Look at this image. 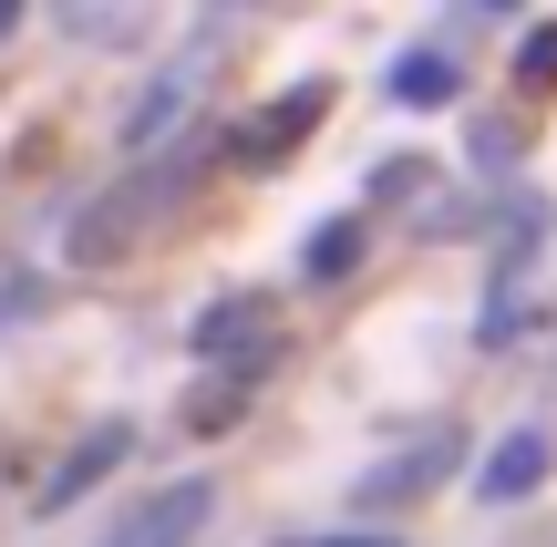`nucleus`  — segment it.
I'll list each match as a JSON object with an SVG mask.
<instances>
[{
  "label": "nucleus",
  "mask_w": 557,
  "mask_h": 547,
  "mask_svg": "<svg viewBox=\"0 0 557 547\" xmlns=\"http://www.w3.org/2000/svg\"><path fill=\"white\" fill-rule=\"evenodd\" d=\"M207 517H218V486H207V475H176V486H156L145 507H124L103 547H197Z\"/></svg>",
  "instance_id": "nucleus-1"
},
{
  "label": "nucleus",
  "mask_w": 557,
  "mask_h": 547,
  "mask_svg": "<svg viewBox=\"0 0 557 547\" xmlns=\"http://www.w3.org/2000/svg\"><path fill=\"white\" fill-rule=\"evenodd\" d=\"M176 176H186V165H145L135 186H114V197H103V207H83L73 248H83V259H114V248H135L145 207H165V197H176Z\"/></svg>",
  "instance_id": "nucleus-2"
},
{
  "label": "nucleus",
  "mask_w": 557,
  "mask_h": 547,
  "mask_svg": "<svg viewBox=\"0 0 557 547\" xmlns=\"http://www.w3.org/2000/svg\"><path fill=\"white\" fill-rule=\"evenodd\" d=\"M207 94V52H186V62H165V73L156 83H145V94H135V114H124V156H156V145L165 135H176V124H186V103H197Z\"/></svg>",
  "instance_id": "nucleus-3"
},
{
  "label": "nucleus",
  "mask_w": 557,
  "mask_h": 547,
  "mask_svg": "<svg viewBox=\"0 0 557 547\" xmlns=\"http://www.w3.org/2000/svg\"><path fill=\"white\" fill-rule=\"evenodd\" d=\"M124 445H135V424H94V434H83V445L62 455L52 475H41V496H32V507H41V517H62V507H73V496H94L103 475L124 465Z\"/></svg>",
  "instance_id": "nucleus-4"
},
{
  "label": "nucleus",
  "mask_w": 557,
  "mask_h": 547,
  "mask_svg": "<svg viewBox=\"0 0 557 547\" xmlns=\"http://www.w3.org/2000/svg\"><path fill=\"white\" fill-rule=\"evenodd\" d=\"M62 41H83V52H124V41H145V21H156V0H52Z\"/></svg>",
  "instance_id": "nucleus-5"
},
{
  "label": "nucleus",
  "mask_w": 557,
  "mask_h": 547,
  "mask_svg": "<svg viewBox=\"0 0 557 547\" xmlns=\"http://www.w3.org/2000/svg\"><path fill=\"white\" fill-rule=\"evenodd\" d=\"M444 465H455V434H434V445H413V455H382V465L361 475L351 496H361V507H403V496H423Z\"/></svg>",
  "instance_id": "nucleus-6"
},
{
  "label": "nucleus",
  "mask_w": 557,
  "mask_h": 547,
  "mask_svg": "<svg viewBox=\"0 0 557 547\" xmlns=\"http://www.w3.org/2000/svg\"><path fill=\"white\" fill-rule=\"evenodd\" d=\"M537 475H547V434H537V424H517L496 455H485V475H475V486L496 496V507H517V496H537Z\"/></svg>",
  "instance_id": "nucleus-7"
},
{
  "label": "nucleus",
  "mask_w": 557,
  "mask_h": 547,
  "mask_svg": "<svg viewBox=\"0 0 557 547\" xmlns=\"http://www.w3.org/2000/svg\"><path fill=\"white\" fill-rule=\"evenodd\" d=\"M393 94H403V103H455V94H465V62L434 52V41H413V52L393 62Z\"/></svg>",
  "instance_id": "nucleus-8"
},
{
  "label": "nucleus",
  "mask_w": 557,
  "mask_h": 547,
  "mask_svg": "<svg viewBox=\"0 0 557 547\" xmlns=\"http://www.w3.org/2000/svg\"><path fill=\"white\" fill-rule=\"evenodd\" d=\"M259 331H269V310H259V300H218V310L197 321V351H207V362H227V351H248Z\"/></svg>",
  "instance_id": "nucleus-9"
},
{
  "label": "nucleus",
  "mask_w": 557,
  "mask_h": 547,
  "mask_svg": "<svg viewBox=\"0 0 557 547\" xmlns=\"http://www.w3.org/2000/svg\"><path fill=\"white\" fill-rule=\"evenodd\" d=\"M351 259H361V217H331V227L310 238V279H341Z\"/></svg>",
  "instance_id": "nucleus-10"
},
{
  "label": "nucleus",
  "mask_w": 557,
  "mask_h": 547,
  "mask_svg": "<svg viewBox=\"0 0 557 547\" xmlns=\"http://www.w3.org/2000/svg\"><path fill=\"white\" fill-rule=\"evenodd\" d=\"M278 547H403V537H372V527H310V537H278Z\"/></svg>",
  "instance_id": "nucleus-11"
},
{
  "label": "nucleus",
  "mask_w": 557,
  "mask_h": 547,
  "mask_svg": "<svg viewBox=\"0 0 557 547\" xmlns=\"http://www.w3.org/2000/svg\"><path fill=\"white\" fill-rule=\"evenodd\" d=\"M527 73H557V21H547L537 41H527Z\"/></svg>",
  "instance_id": "nucleus-12"
},
{
  "label": "nucleus",
  "mask_w": 557,
  "mask_h": 547,
  "mask_svg": "<svg viewBox=\"0 0 557 547\" xmlns=\"http://www.w3.org/2000/svg\"><path fill=\"white\" fill-rule=\"evenodd\" d=\"M465 11H517V0H465Z\"/></svg>",
  "instance_id": "nucleus-13"
},
{
  "label": "nucleus",
  "mask_w": 557,
  "mask_h": 547,
  "mask_svg": "<svg viewBox=\"0 0 557 547\" xmlns=\"http://www.w3.org/2000/svg\"><path fill=\"white\" fill-rule=\"evenodd\" d=\"M11 21H21V0H0V32H11Z\"/></svg>",
  "instance_id": "nucleus-14"
}]
</instances>
